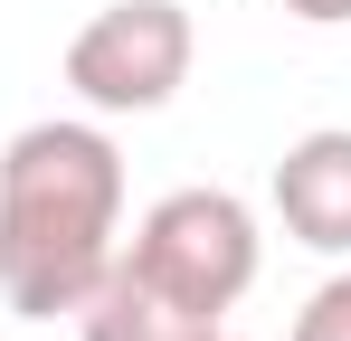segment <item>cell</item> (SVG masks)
<instances>
[{
    "instance_id": "1",
    "label": "cell",
    "mask_w": 351,
    "mask_h": 341,
    "mask_svg": "<svg viewBox=\"0 0 351 341\" xmlns=\"http://www.w3.org/2000/svg\"><path fill=\"white\" fill-rule=\"evenodd\" d=\"M123 247V152L105 123L48 114L0 152V303L29 323L76 313Z\"/></svg>"
},
{
    "instance_id": "2",
    "label": "cell",
    "mask_w": 351,
    "mask_h": 341,
    "mask_svg": "<svg viewBox=\"0 0 351 341\" xmlns=\"http://www.w3.org/2000/svg\"><path fill=\"white\" fill-rule=\"evenodd\" d=\"M114 256L133 275H152L171 303L228 323L247 303V284H256V266H266V237H256V209L237 190H162Z\"/></svg>"
},
{
    "instance_id": "3",
    "label": "cell",
    "mask_w": 351,
    "mask_h": 341,
    "mask_svg": "<svg viewBox=\"0 0 351 341\" xmlns=\"http://www.w3.org/2000/svg\"><path fill=\"white\" fill-rule=\"evenodd\" d=\"M199 29L180 0H114L66 38V86L86 114H162L190 86Z\"/></svg>"
},
{
    "instance_id": "4",
    "label": "cell",
    "mask_w": 351,
    "mask_h": 341,
    "mask_svg": "<svg viewBox=\"0 0 351 341\" xmlns=\"http://www.w3.org/2000/svg\"><path fill=\"white\" fill-rule=\"evenodd\" d=\"M266 199H276V218H285L294 247L351 256V123L294 133L285 162H276V180H266Z\"/></svg>"
},
{
    "instance_id": "5",
    "label": "cell",
    "mask_w": 351,
    "mask_h": 341,
    "mask_svg": "<svg viewBox=\"0 0 351 341\" xmlns=\"http://www.w3.org/2000/svg\"><path fill=\"white\" fill-rule=\"evenodd\" d=\"M76 332H86V341H209V332H228V323L171 303L152 275H133V266L114 256V266L95 275V294L76 303Z\"/></svg>"
},
{
    "instance_id": "6",
    "label": "cell",
    "mask_w": 351,
    "mask_h": 341,
    "mask_svg": "<svg viewBox=\"0 0 351 341\" xmlns=\"http://www.w3.org/2000/svg\"><path fill=\"white\" fill-rule=\"evenodd\" d=\"M285 341H351V256H342V275H323L304 294V313H294Z\"/></svg>"
},
{
    "instance_id": "7",
    "label": "cell",
    "mask_w": 351,
    "mask_h": 341,
    "mask_svg": "<svg viewBox=\"0 0 351 341\" xmlns=\"http://www.w3.org/2000/svg\"><path fill=\"white\" fill-rule=\"evenodd\" d=\"M304 29H351V0H285Z\"/></svg>"
},
{
    "instance_id": "8",
    "label": "cell",
    "mask_w": 351,
    "mask_h": 341,
    "mask_svg": "<svg viewBox=\"0 0 351 341\" xmlns=\"http://www.w3.org/2000/svg\"><path fill=\"white\" fill-rule=\"evenodd\" d=\"M209 341H237V332H209Z\"/></svg>"
}]
</instances>
